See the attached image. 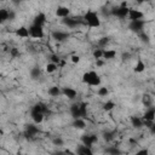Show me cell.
Returning <instances> with one entry per match:
<instances>
[{
    "label": "cell",
    "instance_id": "44dd1931",
    "mask_svg": "<svg viewBox=\"0 0 155 155\" xmlns=\"http://www.w3.org/2000/svg\"><path fill=\"white\" fill-rule=\"evenodd\" d=\"M115 107H116V103H115L114 101H111V99H108L107 102L103 103V110L107 111V113H108V111H111Z\"/></svg>",
    "mask_w": 155,
    "mask_h": 155
},
{
    "label": "cell",
    "instance_id": "484cf974",
    "mask_svg": "<svg viewBox=\"0 0 155 155\" xmlns=\"http://www.w3.org/2000/svg\"><path fill=\"white\" fill-rule=\"evenodd\" d=\"M40 74H41L40 68H33V69L30 70V76H31V79H38V78L40 76Z\"/></svg>",
    "mask_w": 155,
    "mask_h": 155
},
{
    "label": "cell",
    "instance_id": "d6986e66",
    "mask_svg": "<svg viewBox=\"0 0 155 155\" xmlns=\"http://www.w3.org/2000/svg\"><path fill=\"white\" fill-rule=\"evenodd\" d=\"M58 70V65L57 64H54V63H52V62H47L46 64H45V71L47 73V74H53V73H56Z\"/></svg>",
    "mask_w": 155,
    "mask_h": 155
},
{
    "label": "cell",
    "instance_id": "7c38bea8",
    "mask_svg": "<svg viewBox=\"0 0 155 155\" xmlns=\"http://www.w3.org/2000/svg\"><path fill=\"white\" fill-rule=\"evenodd\" d=\"M117 52L114 48H103V59L104 61H111L116 58Z\"/></svg>",
    "mask_w": 155,
    "mask_h": 155
},
{
    "label": "cell",
    "instance_id": "8992f818",
    "mask_svg": "<svg viewBox=\"0 0 155 155\" xmlns=\"http://www.w3.org/2000/svg\"><path fill=\"white\" fill-rule=\"evenodd\" d=\"M54 15H56V17H58L61 19H65L70 16V8L67 6H58L54 11Z\"/></svg>",
    "mask_w": 155,
    "mask_h": 155
},
{
    "label": "cell",
    "instance_id": "7402d4cb",
    "mask_svg": "<svg viewBox=\"0 0 155 155\" xmlns=\"http://www.w3.org/2000/svg\"><path fill=\"white\" fill-rule=\"evenodd\" d=\"M97 94H98L99 97H102V98L108 97V96H109V88H108L107 86H99V87L97 88Z\"/></svg>",
    "mask_w": 155,
    "mask_h": 155
},
{
    "label": "cell",
    "instance_id": "9c48e42d",
    "mask_svg": "<svg viewBox=\"0 0 155 155\" xmlns=\"http://www.w3.org/2000/svg\"><path fill=\"white\" fill-rule=\"evenodd\" d=\"M145 69H147V64L144 63V61L142 58H137V61L133 65V71L136 74H142L145 71Z\"/></svg>",
    "mask_w": 155,
    "mask_h": 155
},
{
    "label": "cell",
    "instance_id": "4fadbf2b",
    "mask_svg": "<svg viewBox=\"0 0 155 155\" xmlns=\"http://www.w3.org/2000/svg\"><path fill=\"white\" fill-rule=\"evenodd\" d=\"M46 21H47L46 15H45L44 12H39V13L34 17V19H33V24H36V25H41V27H44V25H45V23H46Z\"/></svg>",
    "mask_w": 155,
    "mask_h": 155
},
{
    "label": "cell",
    "instance_id": "6da1fadb",
    "mask_svg": "<svg viewBox=\"0 0 155 155\" xmlns=\"http://www.w3.org/2000/svg\"><path fill=\"white\" fill-rule=\"evenodd\" d=\"M82 22L88 27V28H99L102 25V21H101V17L98 15L97 11L94 10H91L88 8L84 16H82Z\"/></svg>",
    "mask_w": 155,
    "mask_h": 155
},
{
    "label": "cell",
    "instance_id": "ac0fdd59",
    "mask_svg": "<svg viewBox=\"0 0 155 155\" xmlns=\"http://www.w3.org/2000/svg\"><path fill=\"white\" fill-rule=\"evenodd\" d=\"M61 88H62V87H58V86H51V87L47 90V93H48L51 97H59V96H62Z\"/></svg>",
    "mask_w": 155,
    "mask_h": 155
},
{
    "label": "cell",
    "instance_id": "f1b7e54d",
    "mask_svg": "<svg viewBox=\"0 0 155 155\" xmlns=\"http://www.w3.org/2000/svg\"><path fill=\"white\" fill-rule=\"evenodd\" d=\"M63 155H76V154H75V151H71L70 149H68V150L63 151Z\"/></svg>",
    "mask_w": 155,
    "mask_h": 155
},
{
    "label": "cell",
    "instance_id": "83f0119b",
    "mask_svg": "<svg viewBox=\"0 0 155 155\" xmlns=\"http://www.w3.org/2000/svg\"><path fill=\"white\" fill-rule=\"evenodd\" d=\"M104 63H105L104 59H97V61H96V65H97V67H103Z\"/></svg>",
    "mask_w": 155,
    "mask_h": 155
},
{
    "label": "cell",
    "instance_id": "ffe728a7",
    "mask_svg": "<svg viewBox=\"0 0 155 155\" xmlns=\"http://www.w3.org/2000/svg\"><path fill=\"white\" fill-rule=\"evenodd\" d=\"M131 124H132V126H134L137 128H140V127L144 126V121L139 116H132L131 117Z\"/></svg>",
    "mask_w": 155,
    "mask_h": 155
},
{
    "label": "cell",
    "instance_id": "30bf717a",
    "mask_svg": "<svg viewBox=\"0 0 155 155\" xmlns=\"http://www.w3.org/2000/svg\"><path fill=\"white\" fill-rule=\"evenodd\" d=\"M15 35L21 38V39H29V30L28 27L25 25H21L15 30Z\"/></svg>",
    "mask_w": 155,
    "mask_h": 155
},
{
    "label": "cell",
    "instance_id": "2e32d148",
    "mask_svg": "<svg viewBox=\"0 0 155 155\" xmlns=\"http://www.w3.org/2000/svg\"><path fill=\"white\" fill-rule=\"evenodd\" d=\"M128 8L130 7H117V8H115L114 11H113V13L116 16V17H119V18H126L127 17V12H128Z\"/></svg>",
    "mask_w": 155,
    "mask_h": 155
},
{
    "label": "cell",
    "instance_id": "5b68a950",
    "mask_svg": "<svg viewBox=\"0 0 155 155\" xmlns=\"http://www.w3.org/2000/svg\"><path fill=\"white\" fill-rule=\"evenodd\" d=\"M142 120L144 121V125L148 124H153L155 120V108L154 107H149L145 109V113L142 116Z\"/></svg>",
    "mask_w": 155,
    "mask_h": 155
},
{
    "label": "cell",
    "instance_id": "4316f807",
    "mask_svg": "<svg viewBox=\"0 0 155 155\" xmlns=\"http://www.w3.org/2000/svg\"><path fill=\"white\" fill-rule=\"evenodd\" d=\"M134 155H150V153H149V149H147V148H142V149H139Z\"/></svg>",
    "mask_w": 155,
    "mask_h": 155
},
{
    "label": "cell",
    "instance_id": "ba28073f",
    "mask_svg": "<svg viewBox=\"0 0 155 155\" xmlns=\"http://www.w3.org/2000/svg\"><path fill=\"white\" fill-rule=\"evenodd\" d=\"M62 91V96L63 97H67L68 99H75L78 97V91L74 88V87H62L61 88Z\"/></svg>",
    "mask_w": 155,
    "mask_h": 155
},
{
    "label": "cell",
    "instance_id": "cb8c5ba5",
    "mask_svg": "<svg viewBox=\"0 0 155 155\" xmlns=\"http://www.w3.org/2000/svg\"><path fill=\"white\" fill-rule=\"evenodd\" d=\"M52 144L56 145V147H63L64 145V139L61 137V136H57L52 139Z\"/></svg>",
    "mask_w": 155,
    "mask_h": 155
},
{
    "label": "cell",
    "instance_id": "d4e9b609",
    "mask_svg": "<svg viewBox=\"0 0 155 155\" xmlns=\"http://www.w3.org/2000/svg\"><path fill=\"white\" fill-rule=\"evenodd\" d=\"M70 62L73 63V64H79L80 62H81V57L79 56V54H76V53H73V54H70Z\"/></svg>",
    "mask_w": 155,
    "mask_h": 155
},
{
    "label": "cell",
    "instance_id": "3957f363",
    "mask_svg": "<svg viewBox=\"0 0 155 155\" xmlns=\"http://www.w3.org/2000/svg\"><path fill=\"white\" fill-rule=\"evenodd\" d=\"M28 30H29V38L31 39H42L45 36V30H44V27L41 25H36V24H30L28 27Z\"/></svg>",
    "mask_w": 155,
    "mask_h": 155
},
{
    "label": "cell",
    "instance_id": "603a6c76",
    "mask_svg": "<svg viewBox=\"0 0 155 155\" xmlns=\"http://www.w3.org/2000/svg\"><path fill=\"white\" fill-rule=\"evenodd\" d=\"M92 57L97 61V59H103V48H99V47H96L93 51H92Z\"/></svg>",
    "mask_w": 155,
    "mask_h": 155
},
{
    "label": "cell",
    "instance_id": "9a60e30c",
    "mask_svg": "<svg viewBox=\"0 0 155 155\" xmlns=\"http://www.w3.org/2000/svg\"><path fill=\"white\" fill-rule=\"evenodd\" d=\"M76 155H94L93 151H92V148H88L84 144H80L75 151Z\"/></svg>",
    "mask_w": 155,
    "mask_h": 155
},
{
    "label": "cell",
    "instance_id": "e0dca14e",
    "mask_svg": "<svg viewBox=\"0 0 155 155\" xmlns=\"http://www.w3.org/2000/svg\"><path fill=\"white\" fill-rule=\"evenodd\" d=\"M144 24H145V21L142 19V21H136V22H131L130 23V28L132 30H136V31H142L143 28H144Z\"/></svg>",
    "mask_w": 155,
    "mask_h": 155
},
{
    "label": "cell",
    "instance_id": "8fae6325",
    "mask_svg": "<svg viewBox=\"0 0 155 155\" xmlns=\"http://www.w3.org/2000/svg\"><path fill=\"white\" fill-rule=\"evenodd\" d=\"M71 126L76 130H85L87 127V124H86V120L84 117H76V119H73V122H71Z\"/></svg>",
    "mask_w": 155,
    "mask_h": 155
},
{
    "label": "cell",
    "instance_id": "277c9868",
    "mask_svg": "<svg viewBox=\"0 0 155 155\" xmlns=\"http://www.w3.org/2000/svg\"><path fill=\"white\" fill-rule=\"evenodd\" d=\"M127 18L130 19V22H136V21H142L144 18V12L138 10V8H128L127 12Z\"/></svg>",
    "mask_w": 155,
    "mask_h": 155
},
{
    "label": "cell",
    "instance_id": "7a4b0ae2",
    "mask_svg": "<svg viewBox=\"0 0 155 155\" xmlns=\"http://www.w3.org/2000/svg\"><path fill=\"white\" fill-rule=\"evenodd\" d=\"M81 81L85 85L91 86V87H99L102 85V79H101L99 74L93 69L85 71L81 76Z\"/></svg>",
    "mask_w": 155,
    "mask_h": 155
},
{
    "label": "cell",
    "instance_id": "5bb4252c",
    "mask_svg": "<svg viewBox=\"0 0 155 155\" xmlns=\"http://www.w3.org/2000/svg\"><path fill=\"white\" fill-rule=\"evenodd\" d=\"M52 38L57 41H64L69 38V34L67 31H63V30H54L52 33Z\"/></svg>",
    "mask_w": 155,
    "mask_h": 155
},
{
    "label": "cell",
    "instance_id": "52a82bcc",
    "mask_svg": "<svg viewBox=\"0 0 155 155\" xmlns=\"http://www.w3.org/2000/svg\"><path fill=\"white\" fill-rule=\"evenodd\" d=\"M97 140H98V138L94 134H84L81 137L82 144L86 145V147H88V148H92L94 145V143H97Z\"/></svg>",
    "mask_w": 155,
    "mask_h": 155
}]
</instances>
